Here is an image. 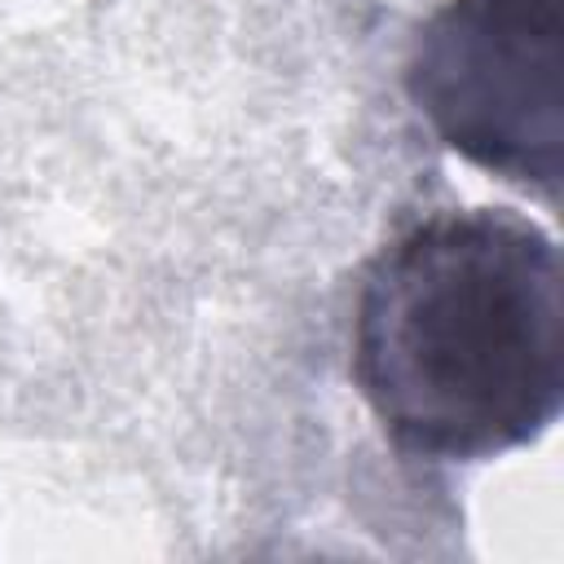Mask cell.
I'll list each match as a JSON object with an SVG mask.
<instances>
[{
    "label": "cell",
    "instance_id": "7a4b0ae2",
    "mask_svg": "<svg viewBox=\"0 0 564 564\" xmlns=\"http://www.w3.org/2000/svg\"><path fill=\"white\" fill-rule=\"evenodd\" d=\"M423 123L467 163L555 203L564 181V0H445L405 57Z\"/></svg>",
    "mask_w": 564,
    "mask_h": 564
},
{
    "label": "cell",
    "instance_id": "6da1fadb",
    "mask_svg": "<svg viewBox=\"0 0 564 564\" xmlns=\"http://www.w3.org/2000/svg\"><path fill=\"white\" fill-rule=\"evenodd\" d=\"M352 383L414 463H480L564 405V269L511 207H441L397 229L352 300Z\"/></svg>",
    "mask_w": 564,
    "mask_h": 564
}]
</instances>
